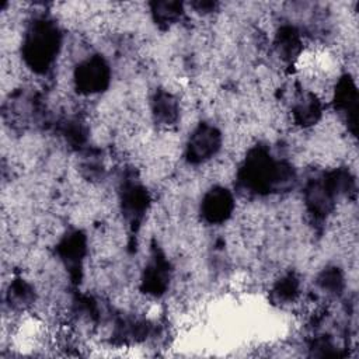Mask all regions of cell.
<instances>
[{"mask_svg":"<svg viewBox=\"0 0 359 359\" xmlns=\"http://www.w3.org/2000/svg\"><path fill=\"white\" fill-rule=\"evenodd\" d=\"M24 53L28 63L35 69H46L52 56L56 52L57 36L56 31L46 24H36L31 28L25 38Z\"/></svg>","mask_w":359,"mask_h":359,"instance_id":"cell-1","label":"cell"},{"mask_svg":"<svg viewBox=\"0 0 359 359\" xmlns=\"http://www.w3.org/2000/svg\"><path fill=\"white\" fill-rule=\"evenodd\" d=\"M77 84L84 91H98L107 83V66L101 59H90L77 70Z\"/></svg>","mask_w":359,"mask_h":359,"instance_id":"cell-2","label":"cell"},{"mask_svg":"<svg viewBox=\"0 0 359 359\" xmlns=\"http://www.w3.org/2000/svg\"><path fill=\"white\" fill-rule=\"evenodd\" d=\"M219 146V136L212 128H201L192 137L189 153L199 160L206 158L216 151Z\"/></svg>","mask_w":359,"mask_h":359,"instance_id":"cell-3","label":"cell"},{"mask_svg":"<svg viewBox=\"0 0 359 359\" xmlns=\"http://www.w3.org/2000/svg\"><path fill=\"white\" fill-rule=\"evenodd\" d=\"M205 215L208 216L209 220H223L227 217L231 209V198L227 192L223 189L213 191L210 195L206 196L205 199Z\"/></svg>","mask_w":359,"mask_h":359,"instance_id":"cell-4","label":"cell"}]
</instances>
